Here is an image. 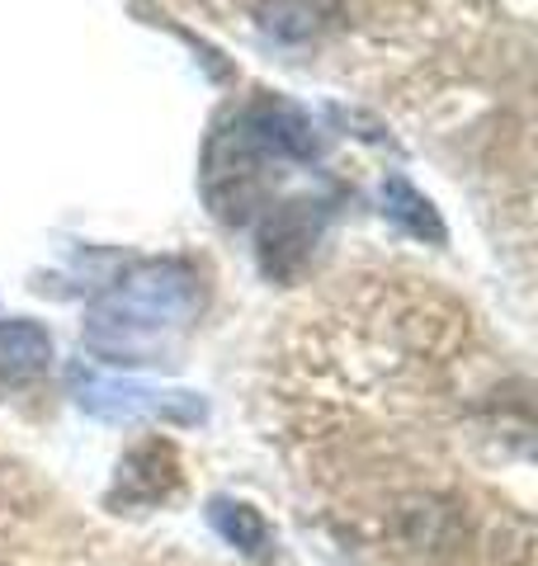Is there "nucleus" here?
<instances>
[{
  "label": "nucleus",
  "mask_w": 538,
  "mask_h": 566,
  "mask_svg": "<svg viewBox=\"0 0 538 566\" xmlns=\"http://www.w3.org/2000/svg\"><path fill=\"white\" fill-rule=\"evenodd\" d=\"M52 359V340L33 322H0V382H24Z\"/></svg>",
  "instance_id": "f257e3e1"
},
{
  "label": "nucleus",
  "mask_w": 538,
  "mask_h": 566,
  "mask_svg": "<svg viewBox=\"0 0 538 566\" xmlns=\"http://www.w3.org/2000/svg\"><path fill=\"white\" fill-rule=\"evenodd\" d=\"M90 411L110 416V420H133V416H161L166 411V392H152V387H133V382H100L81 397Z\"/></svg>",
  "instance_id": "f03ea898"
},
{
  "label": "nucleus",
  "mask_w": 538,
  "mask_h": 566,
  "mask_svg": "<svg viewBox=\"0 0 538 566\" xmlns=\"http://www.w3.org/2000/svg\"><path fill=\"white\" fill-rule=\"evenodd\" d=\"M213 524L227 543H237L250 557H269V528L250 505H231V501H213Z\"/></svg>",
  "instance_id": "7ed1b4c3"
}]
</instances>
